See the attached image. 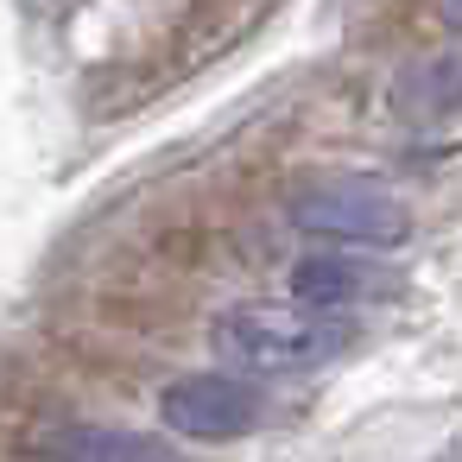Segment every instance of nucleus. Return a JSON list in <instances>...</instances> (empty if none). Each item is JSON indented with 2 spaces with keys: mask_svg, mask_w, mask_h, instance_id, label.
<instances>
[{
  "mask_svg": "<svg viewBox=\"0 0 462 462\" xmlns=\"http://www.w3.org/2000/svg\"><path fill=\"white\" fill-rule=\"evenodd\" d=\"M51 462H190L184 449L146 437V430H115V424H64L45 437Z\"/></svg>",
  "mask_w": 462,
  "mask_h": 462,
  "instance_id": "obj_5",
  "label": "nucleus"
},
{
  "mask_svg": "<svg viewBox=\"0 0 462 462\" xmlns=\"http://www.w3.org/2000/svg\"><path fill=\"white\" fill-rule=\"evenodd\" d=\"M216 348L247 374H298L355 342V323L304 310V304H241L216 317Z\"/></svg>",
  "mask_w": 462,
  "mask_h": 462,
  "instance_id": "obj_1",
  "label": "nucleus"
},
{
  "mask_svg": "<svg viewBox=\"0 0 462 462\" xmlns=\"http://www.w3.org/2000/svg\"><path fill=\"white\" fill-rule=\"evenodd\" d=\"M393 108L405 121H443V115H456L462 108V45L437 51V58H418L393 83Z\"/></svg>",
  "mask_w": 462,
  "mask_h": 462,
  "instance_id": "obj_6",
  "label": "nucleus"
},
{
  "mask_svg": "<svg viewBox=\"0 0 462 462\" xmlns=\"http://www.w3.org/2000/svg\"><path fill=\"white\" fill-rule=\"evenodd\" d=\"M437 20H443L449 32H462V0H437Z\"/></svg>",
  "mask_w": 462,
  "mask_h": 462,
  "instance_id": "obj_7",
  "label": "nucleus"
},
{
  "mask_svg": "<svg viewBox=\"0 0 462 462\" xmlns=\"http://www.w3.org/2000/svg\"><path fill=\"white\" fill-rule=\"evenodd\" d=\"M159 418L178 437L235 443V437L266 424V399H260V386H247L235 374H184V380H171L159 393Z\"/></svg>",
  "mask_w": 462,
  "mask_h": 462,
  "instance_id": "obj_3",
  "label": "nucleus"
},
{
  "mask_svg": "<svg viewBox=\"0 0 462 462\" xmlns=\"http://www.w3.org/2000/svg\"><path fill=\"white\" fill-rule=\"evenodd\" d=\"M291 222L304 235L355 241V247H399L411 235V209L386 184H374V178H323V184H304L291 197Z\"/></svg>",
  "mask_w": 462,
  "mask_h": 462,
  "instance_id": "obj_2",
  "label": "nucleus"
},
{
  "mask_svg": "<svg viewBox=\"0 0 462 462\" xmlns=\"http://www.w3.org/2000/svg\"><path fill=\"white\" fill-rule=\"evenodd\" d=\"M405 291V279L393 266L355 260V254H310L291 266V298L304 310H342V304H367V298H393Z\"/></svg>",
  "mask_w": 462,
  "mask_h": 462,
  "instance_id": "obj_4",
  "label": "nucleus"
}]
</instances>
